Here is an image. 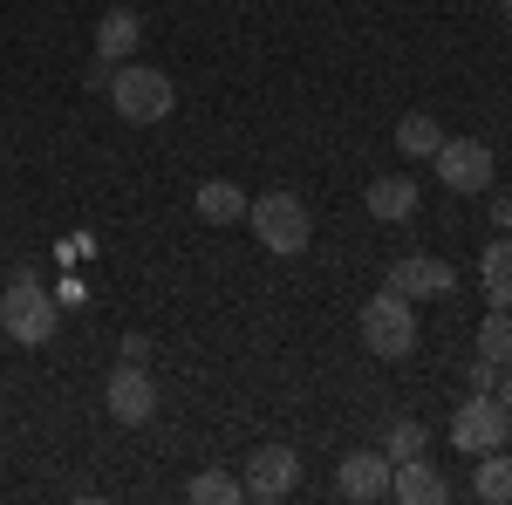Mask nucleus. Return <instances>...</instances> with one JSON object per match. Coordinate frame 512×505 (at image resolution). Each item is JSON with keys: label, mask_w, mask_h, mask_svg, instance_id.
Masks as SVG:
<instances>
[{"label": "nucleus", "mask_w": 512, "mask_h": 505, "mask_svg": "<svg viewBox=\"0 0 512 505\" xmlns=\"http://www.w3.org/2000/svg\"><path fill=\"white\" fill-rule=\"evenodd\" d=\"M192 205H198L205 226H233V219H246V192H239L233 178H205Z\"/></svg>", "instance_id": "obj_14"}, {"label": "nucleus", "mask_w": 512, "mask_h": 505, "mask_svg": "<svg viewBox=\"0 0 512 505\" xmlns=\"http://www.w3.org/2000/svg\"><path fill=\"white\" fill-rule=\"evenodd\" d=\"M492 396H499V403H506V410H512V362H506V369H499V383H492Z\"/></svg>", "instance_id": "obj_25"}, {"label": "nucleus", "mask_w": 512, "mask_h": 505, "mask_svg": "<svg viewBox=\"0 0 512 505\" xmlns=\"http://www.w3.org/2000/svg\"><path fill=\"white\" fill-rule=\"evenodd\" d=\"M472 492H478L485 505H512V458H506V444L478 458V478H472Z\"/></svg>", "instance_id": "obj_16"}, {"label": "nucleus", "mask_w": 512, "mask_h": 505, "mask_svg": "<svg viewBox=\"0 0 512 505\" xmlns=\"http://www.w3.org/2000/svg\"><path fill=\"white\" fill-rule=\"evenodd\" d=\"M103 403H110V424H123V430L151 424V417H158V383H151V362H123V369H110Z\"/></svg>", "instance_id": "obj_7"}, {"label": "nucleus", "mask_w": 512, "mask_h": 505, "mask_svg": "<svg viewBox=\"0 0 512 505\" xmlns=\"http://www.w3.org/2000/svg\"><path fill=\"white\" fill-rule=\"evenodd\" d=\"M185 499H192V505H239V499H246V485H239L233 471H198L192 485H185Z\"/></svg>", "instance_id": "obj_19"}, {"label": "nucleus", "mask_w": 512, "mask_h": 505, "mask_svg": "<svg viewBox=\"0 0 512 505\" xmlns=\"http://www.w3.org/2000/svg\"><path fill=\"white\" fill-rule=\"evenodd\" d=\"M478 355L499 362V369L512 362V308H485V321H478Z\"/></svg>", "instance_id": "obj_18"}, {"label": "nucleus", "mask_w": 512, "mask_h": 505, "mask_svg": "<svg viewBox=\"0 0 512 505\" xmlns=\"http://www.w3.org/2000/svg\"><path fill=\"white\" fill-rule=\"evenodd\" d=\"M110 76H117V62H103V55L82 69V82H89V89H110Z\"/></svg>", "instance_id": "obj_21"}, {"label": "nucleus", "mask_w": 512, "mask_h": 505, "mask_svg": "<svg viewBox=\"0 0 512 505\" xmlns=\"http://www.w3.org/2000/svg\"><path fill=\"white\" fill-rule=\"evenodd\" d=\"M137 48H144V21H137L130 7H110V14L96 21V55H103V62H130Z\"/></svg>", "instance_id": "obj_13"}, {"label": "nucleus", "mask_w": 512, "mask_h": 505, "mask_svg": "<svg viewBox=\"0 0 512 505\" xmlns=\"http://www.w3.org/2000/svg\"><path fill=\"white\" fill-rule=\"evenodd\" d=\"M362 349L383 355V362H403V355L417 349V301L396 294V287L369 294L362 301Z\"/></svg>", "instance_id": "obj_4"}, {"label": "nucleus", "mask_w": 512, "mask_h": 505, "mask_svg": "<svg viewBox=\"0 0 512 505\" xmlns=\"http://www.w3.org/2000/svg\"><path fill=\"white\" fill-rule=\"evenodd\" d=\"M390 287L410 294V301H444L458 287V273H451V260H437V253H403L390 267Z\"/></svg>", "instance_id": "obj_10"}, {"label": "nucleus", "mask_w": 512, "mask_h": 505, "mask_svg": "<svg viewBox=\"0 0 512 505\" xmlns=\"http://www.w3.org/2000/svg\"><path fill=\"white\" fill-rule=\"evenodd\" d=\"M390 499H403V505H444V499H451V485H444V471H437L431 458H396Z\"/></svg>", "instance_id": "obj_11"}, {"label": "nucleus", "mask_w": 512, "mask_h": 505, "mask_svg": "<svg viewBox=\"0 0 512 505\" xmlns=\"http://www.w3.org/2000/svg\"><path fill=\"white\" fill-rule=\"evenodd\" d=\"M499 14H506V21H512V0H499Z\"/></svg>", "instance_id": "obj_26"}, {"label": "nucleus", "mask_w": 512, "mask_h": 505, "mask_svg": "<svg viewBox=\"0 0 512 505\" xmlns=\"http://www.w3.org/2000/svg\"><path fill=\"white\" fill-rule=\"evenodd\" d=\"M431 157H437V185L444 192L478 198V192H492V178H499V157H492V144H478V137H444Z\"/></svg>", "instance_id": "obj_6"}, {"label": "nucleus", "mask_w": 512, "mask_h": 505, "mask_svg": "<svg viewBox=\"0 0 512 505\" xmlns=\"http://www.w3.org/2000/svg\"><path fill=\"white\" fill-rule=\"evenodd\" d=\"M437 144H444V130H437L431 110H410V117L396 123V151H403V157H431Z\"/></svg>", "instance_id": "obj_17"}, {"label": "nucleus", "mask_w": 512, "mask_h": 505, "mask_svg": "<svg viewBox=\"0 0 512 505\" xmlns=\"http://www.w3.org/2000/svg\"><path fill=\"white\" fill-rule=\"evenodd\" d=\"M383 451H390V458H424V451H431V430L417 424V417H403V424H390Z\"/></svg>", "instance_id": "obj_20"}, {"label": "nucleus", "mask_w": 512, "mask_h": 505, "mask_svg": "<svg viewBox=\"0 0 512 505\" xmlns=\"http://www.w3.org/2000/svg\"><path fill=\"white\" fill-rule=\"evenodd\" d=\"M0 328H7V342H21V349L55 342V294L41 287L35 267H14L7 294H0Z\"/></svg>", "instance_id": "obj_1"}, {"label": "nucleus", "mask_w": 512, "mask_h": 505, "mask_svg": "<svg viewBox=\"0 0 512 505\" xmlns=\"http://www.w3.org/2000/svg\"><path fill=\"white\" fill-rule=\"evenodd\" d=\"M499 383V362H485V355H472V389H492Z\"/></svg>", "instance_id": "obj_22"}, {"label": "nucleus", "mask_w": 512, "mask_h": 505, "mask_svg": "<svg viewBox=\"0 0 512 505\" xmlns=\"http://www.w3.org/2000/svg\"><path fill=\"white\" fill-rule=\"evenodd\" d=\"M512 437V410L492 396V389H472L458 410H451V444L465 451V458H485V451H499Z\"/></svg>", "instance_id": "obj_5"}, {"label": "nucleus", "mask_w": 512, "mask_h": 505, "mask_svg": "<svg viewBox=\"0 0 512 505\" xmlns=\"http://www.w3.org/2000/svg\"><path fill=\"white\" fill-rule=\"evenodd\" d=\"M110 110L123 123H164L178 110V82L151 69V62H117V76H110Z\"/></svg>", "instance_id": "obj_3"}, {"label": "nucleus", "mask_w": 512, "mask_h": 505, "mask_svg": "<svg viewBox=\"0 0 512 505\" xmlns=\"http://www.w3.org/2000/svg\"><path fill=\"white\" fill-rule=\"evenodd\" d=\"M362 205H369V219L396 226V219H410V212L424 205V185H417V178H376V185L362 192Z\"/></svg>", "instance_id": "obj_12"}, {"label": "nucleus", "mask_w": 512, "mask_h": 505, "mask_svg": "<svg viewBox=\"0 0 512 505\" xmlns=\"http://www.w3.org/2000/svg\"><path fill=\"white\" fill-rule=\"evenodd\" d=\"M390 471H396L390 451H349L335 465V492L349 505H376V499H390Z\"/></svg>", "instance_id": "obj_9"}, {"label": "nucleus", "mask_w": 512, "mask_h": 505, "mask_svg": "<svg viewBox=\"0 0 512 505\" xmlns=\"http://www.w3.org/2000/svg\"><path fill=\"white\" fill-rule=\"evenodd\" d=\"M123 362H151V342L144 335H123Z\"/></svg>", "instance_id": "obj_24"}, {"label": "nucleus", "mask_w": 512, "mask_h": 505, "mask_svg": "<svg viewBox=\"0 0 512 505\" xmlns=\"http://www.w3.org/2000/svg\"><path fill=\"white\" fill-rule=\"evenodd\" d=\"M478 287H485V308H512V239H492V246H485Z\"/></svg>", "instance_id": "obj_15"}, {"label": "nucleus", "mask_w": 512, "mask_h": 505, "mask_svg": "<svg viewBox=\"0 0 512 505\" xmlns=\"http://www.w3.org/2000/svg\"><path fill=\"white\" fill-rule=\"evenodd\" d=\"M492 226L512 233V192H492Z\"/></svg>", "instance_id": "obj_23"}, {"label": "nucleus", "mask_w": 512, "mask_h": 505, "mask_svg": "<svg viewBox=\"0 0 512 505\" xmlns=\"http://www.w3.org/2000/svg\"><path fill=\"white\" fill-rule=\"evenodd\" d=\"M239 485H246L253 505H274V499H287V492L301 485V458H294L287 444H260V451L246 458V478H239Z\"/></svg>", "instance_id": "obj_8"}, {"label": "nucleus", "mask_w": 512, "mask_h": 505, "mask_svg": "<svg viewBox=\"0 0 512 505\" xmlns=\"http://www.w3.org/2000/svg\"><path fill=\"white\" fill-rule=\"evenodd\" d=\"M246 226H253V239H260L274 260L308 253V239H315V219H308V205H301L294 192H260V198H246Z\"/></svg>", "instance_id": "obj_2"}]
</instances>
